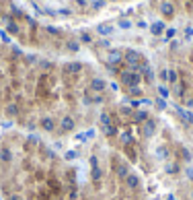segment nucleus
I'll list each match as a JSON object with an SVG mask.
<instances>
[{
	"label": "nucleus",
	"instance_id": "20",
	"mask_svg": "<svg viewBox=\"0 0 193 200\" xmlns=\"http://www.w3.org/2000/svg\"><path fill=\"white\" fill-rule=\"evenodd\" d=\"M19 114V105L17 103H8L6 105V116H17Z\"/></svg>",
	"mask_w": 193,
	"mask_h": 200
},
{
	"label": "nucleus",
	"instance_id": "28",
	"mask_svg": "<svg viewBox=\"0 0 193 200\" xmlns=\"http://www.w3.org/2000/svg\"><path fill=\"white\" fill-rule=\"evenodd\" d=\"M181 153H183V159H185V161H191V153H189L185 147H181Z\"/></svg>",
	"mask_w": 193,
	"mask_h": 200
},
{
	"label": "nucleus",
	"instance_id": "25",
	"mask_svg": "<svg viewBox=\"0 0 193 200\" xmlns=\"http://www.w3.org/2000/svg\"><path fill=\"white\" fill-rule=\"evenodd\" d=\"M43 93H45V79H41V81H39V87H37V95L41 97Z\"/></svg>",
	"mask_w": 193,
	"mask_h": 200
},
{
	"label": "nucleus",
	"instance_id": "7",
	"mask_svg": "<svg viewBox=\"0 0 193 200\" xmlns=\"http://www.w3.org/2000/svg\"><path fill=\"white\" fill-rule=\"evenodd\" d=\"M91 163H92V169H91L92 179H101V177H103V171H101V167H99V163H97V157H92Z\"/></svg>",
	"mask_w": 193,
	"mask_h": 200
},
{
	"label": "nucleus",
	"instance_id": "1",
	"mask_svg": "<svg viewBox=\"0 0 193 200\" xmlns=\"http://www.w3.org/2000/svg\"><path fill=\"white\" fill-rule=\"evenodd\" d=\"M123 60L127 62V66H129V70L138 72V68H140V64H142V54L138 52V50H127L123 54Z\"/></svg>",
	"mask_w": 193,
	"mask_h": 200
},
{
	"label": "nucleus",
	"instance_id": "8",
	"mask_svg": "<svg viewBox=\"0 0 193 200\" xmlns=\"http://www.w3.org/2000/svg\"><path fill=\"white\" fill-rule=\"evenodd\" d=\"M121 60H123V54L119 50H111L109 52V64H119Z\"/></svg>",
	"mask_w": 193,
	"mask_h": 200
},
{
	"label": "nucleus",
	"instance_id": "39",
	"mask_svg": "<svg viewBox=\"0 0 193 200\" xmlns=\"http://www.w3.org/2000/svg\"><path fill=\"white\" fill-rule=\"evenodd\" d=\"M0 37H2V39H4V41H8V35H6V33H4V31H2V29H0Z\"/></svg>",
	"mask_w": 193,
	"mask_h": 200
},
{
	"label": "nucleus",
	"instance_id": "17",
	"mask_svg": "<svg viewBox=\"0 0 193 200\" xmlns=\"http://www.w3.org/2000/svg\"><path fill=\"white\" fill-rule=\"evenodd\" d=\"M0 161H2V163H11L12 161V153L8 149H2V151H0Z\"/></svg>",
	"mask_w": 193,
	"mask_h": 200
},
{
	"label": "nucleus",
	"instance_id": "13",
	"mask_svg": "<svg viewBox=\"0 0 193 200\" xmlns=\"http://www.w3.org/2000/svg\"><path fill=\"white\" fill-rule=\"evenodd\" d=\"M99 122L103 124V128H107V126H111V124H113V120H111V116H109V111H101Z\"/></svg>",
	"mask_w": 193,
	"mask_h": 200
},
{
	"label": "nucleus",
	"instance_id": "38",
	"mask_svg": "<svg viewBox=\"0 0 193 200\" xmlns=\"http://www.w3.org/2000/svg\"><path fill=\"white\" fill-rule=\"evenodd\" d=\"M187 177L193 182V167H189V169H187Z\"/></svg>",
	"mask_w": 193,
	"mask_h": 200
},
{
	"label": "nucleus",
	"instance_id": "30",
	"mask_svg": "<svg viewBox=\"0 0 193 200\" xmlns=\"http://www.w3.org/2000/svg\"><path fill=\"white\" fill-rule=\"evenodd\" d=\"M158 76H160V81H169V70H164V68H162V70L158 72Z\"/></svg>",
	"mask_w": 193,
	"mask_h": 200
},
{
	"label": "nucleus",
	"instance_id": "26",
	"mask_svg": "<svg viewBox=\"0 0 193 200\" xmlns=\"http://www.w3.org/2000/svg\"><path fill=\"white\" fill-rule=\"evenodd\" d=\"M127 93L129 95H142V89H140V85H138V87H129V89H127Z\"/></svg>",
	"mask_w": 193,
	"mask_h": 200
},
{
	"label": "nucleus",
	"instance_id": "6",
	"mask_svg": "<svg viewBox=\"0 0 193 200\" xmlns=\"http://www.w3.org/2000/svg\"><path fill=\"white\" fill-rule=\"evenodd\" d=\"M82 70V64L80 62H68V64H64V72L66 74H78Z\"/></svg>",
	"mask_w": 193,
	"mask_h": 200
},
{
	"label": "nucleus",
	"instance_id": "42",
	"mask_svg": "<svg viewBox=\"0 0 193 200\" xmlns=\"http://www.w3.org/2000/svg\"><path fill=\"white\" fill-rule=\"evenodd\" d=\"M14 200H23V198H19V196H14Z\"/></svg>",
	"mask_w": 193,
	"mask_h": 200
},
{
	"label": "nucleus",
	"instance_id": "37",
	"mask_svg": "<svg viewBox=\"0 0 193 200\" xmlns=\"http://www.w3.org/2000/svg\"><path fill=\"white\" fill-rule=\"evenodd\" d=\"M64 157H66V159H74V157H76V153H74V151H68Z\"/></svg>",
	"mask_w": 193,
	"mask_h": 200
},
{
	"label": "nucleus",
	"instance_id": "12",
	"mask_svg": "<svg viewBox=\"0 0 193 200\" xmlns=\"http://www.w3.org/2000/svg\"><path fill=\"white\" fill-rule=\"evenodd\" d=\"M105 87H107V82L103 81V79H92L91 81V89L92 91H103Z\"/></svg>",
	"mask_w": 193,
	"mask_h": 200
},
{
	"label": "nucleus",
	"instance_id": "33",
	"mask_svg": "<svg viewBox=\"0 0 193 200\" xmlns=\"http://www.w3.org/2000/svg\"><path fill=\"white\" fill-rule=\"evenodd\" d=\"M47 33H51V35H60V29H56V27H47Z\"/></svg>",
	"mask_w": 193,
	"mask_h": 200
},
{
	"label": "nucleus",
	"instance_id": "21",
	"mask_svg": "<svg viewBox=\"0 0 193 200\" xmlns=\"http://www.w3.org/2000/svg\"><path fill=\"white\" fill-rule=\"evenodd\" d=\"M125 155H127V159H132V161H136V151L129 147V144H125Z\"/></svg>",
	"mask_w": 193,
	"mask_h": 200
},
{
	"label": "nucleus",
	"instance_id": "3",
	"mask_svg": "<svg viewBox=\"0 0 193 200\" xmlns=\"http://www.w3.org/2000/svg\"><path fill=\"white\" fill-rule=\"evenodd\" d=\"M115 176L119 177V179H125V177L129 176V163H119V165H115Z\"/></svg>",
	"mask_w": 193,
	"mask_h": 200
},
{
	"label": "nucleus",
	"instance_id": "41",
	"mask_svg": "<svg viewBox=\"0 0 193 200\" xmlns=\"http://www.w3.org/2000/svg\"><path fill=\"white\" fill-rule=\"evenodd\" d=\"M167 200H177V198H175V196H169V198H167Z\"/></svg>",
	"mask_w": 193,
	"mask_h": 200
},
{
	"label": "nucleus",
	"instance_id": "40",
	"mask_svg": "<svg viewBox=\"0 0 193 200\" xmlns=\"http://www.w3.org/2000/svg\"><path fill=\"white\" fill-rule=\"evenodd\" d=\"M76 2H78V4H84V2H86V0H76Z\"/></svg>",
	"mask_w": 193,
	"mask_h": 200
},
{
	"label": "nucleus",
	"instance_id": "9",
	"mask_svg": "<svg viewBox=\"0 0 193 200\" xmlns=\"http://www.w3.org/2000/svg\"><path fill=\"white\" fill-rule=\"evenodd\" d=\"M154 132H156V122L150 118L148 122H144V134H146V136H152Z\"/></svg>",
	"mask_w": 193,
	"mask_h": 200
},
{
	"label": "nucleus",
	"instance_id": "32",
	"mask_svg": "<svg viewBox=\"0 0 193 200\" xmlns=\"http://www.w3.org/2000/svg\"><path fill=\"white\" fill-rule=\"evenodd\" d=\"M68 50L76 52V50H78V44H76V41H68Z\"/></svg>",
	"mask_w": 193,
	"mask_h": 200
},
{
	"label": "nucleus",
	"instance_id": "10",
	"mask_svg": "<svg viewBox=\"0 0 193 200\" xmlns=\"http://www.w3.org/2000/svg\"><path fill=\"white\" fill-rule=\"evenodd\" d=\"M160 12H162V15H164V17H173V15H175V8H173V4H170V2H162V4H160Z\"/></svg>",
	"mask_w": 193,
	"mask_h": 200
},
{
	"label": "nucleus",
	"instance_id": "16",
	"mask_svg": "<svg viewBox=\"0 0 193 200\" xmlns=\"http://www.w3.org/2000/svg\"><path fill=\"white\" fill-rule=\"evenodd\" d=\"M97 33H99V35H111V33H113V27H111V25H99V27H97Z\"/></svg>",
	"mask_w": 193,
	"mask_h": 200
},
{
	"label": "nucleus",
	"instance_id": "4",
	"mask_svg": "<svg viewBox=\"0 0 193 200\" xmlns=\"http://www.w3.org/2000/svg\"><path fill=\"white\" fill-rule=\"evenodd\" d=\"M177 114H179V118H181L185 124L193 126V111H189V109H183V107H177Z\"/></svg>",
	"mask_w": 193,
	"mask_h": 200
},
{
	"label": "nucleus",
	"instance_id": "11",
	"mask_svg": "<svg viewBox=\"0 0 193 200\" xmlns=\"http://www.w3.org/2000/svg\"><path fill=\"white\" fill-rule=\"evenodd\" d=\"M47 188L51 190V194H60L62 192V184L58 179H47Z\"/></svg>",
	"mask_w": 193,
	"mask_h": 200
},
{
	"label": "nucleus",
	"instance_id": "27",
	"mask_svg": "<svg viewBox=\"0 0 193 200\" xmlns=\"http://www.w3.org/2000/svg\"><path fill=\"white\" fill-rule=\"evenodd\" d=\"M169 82L177 85V72H175V70H169Z\"/></svg>",
	"mask_w": 193,
	"mask_h": 200
},
{
	"label": "nucleus",
	"instance_id": "34",
	"mask_svg": "<svg viewBox=\"0 0 193 200\" xmlns=\"http://www.w3.org/2000/svg\"><path fill=\"white\" fill-rule=\"evenodd\" d=\"M103 4H105V0H92V6L95 8H101Z\"/></svg>",
	"mask_w": 193,
	"mask_h": 200
},
{
	"label": "nucleus",
	"instance_id": "24",
	"mask_svg": "<svg viewBox=\"0 0 193 200\" xmlns=\"http://www.w3.org/2000/svg\"><path fill=\"white\" fill-rule=\"evenodd\" d=\"M119 140L123 142V144H127V142H132V134H129V132H121V136H119Z\"/></svg>",
	"mask_w": 193,
	"mask_h": 200
},
{
	"label": "nucleus",
	"instance_id": "15",
	"mask_svg": "<svg viewBox=\"0 0 193 200\" xmlns=\"http://www.w3.org/2000/svg\"><path fill=\"white\" fill-rule=\"evenodd\" d=\"M125 184H127V188H138L140 186V179H138V176H132L129 173V176L125 177Z\"/></svg>",
	"mask_w": 193,
	"mask_h": 200
},
{
	"label": "nucleus",
	"instance_id": "19",
	"mask_svg": "<svg viewBox=\"0 0 193 200\" xmlns=\"http://www.w3.org/2000/svg\"><path fill=\"white\" fill-rule=\"evenodd\" d=\"M54 126H56V124H54V120H51V118H43V120H41V128H43V130H54Z\"/></svg>",
	"mask_w": 193,
	"mask_h": 200
},
{
	"label": "nucleus",
	"instance_id": "5",
	"mask_svg": "<svg viewBox=\"0 0 193 200\" xmlns=\"http://www.w3.org/2000/svg\"><path fill=\"white\" fill-rule=\"evenodd\" d=\"M74 126H76V122H74V118H72V116H64V118H62V122H60V128L64 130V132L74 130Z\"/></svg>",
	"mask_w": 193,
	"mask_h": 200
},
{
	"label": "nucleus",
	"instance_id": "2",
	"mask_svg": "<svg viewBox=\"0 0 193 200\" xmlns=\"http://www.w3.org/2000/svg\"><path fill=\"white\" fill-rule=\"evenodd\" d=\"M119 79H121V82L129 89V87H138V85L142 82V74H140V72H134V70H123L119 74Z\"/></svg>",
	"mask_w": 193,
	"mask_h": 200
},
{
	"label": "nucleus",
	"instance_id": "35",
	"mask_svg": "<svg viewBox=\"0 0 193 200\" xmlns=\"http://www.w3.org/2000/svg\"><path fill=\"white\" fill-rule=\"evenodd\" d=\"M156 105H158L160 109H164V107H167V101H164V99H162V97H160L158 101H156Z\"/></svg>",
	"mask_w": 193,
	"mask_h": 200
},
{
	"label": "nucleus",
	"instance_id": "36",
	"mask_svg": "<svg viewBox=\"0 0 193 200\" xmlns=\"http://www.w3.org/2000/svg\"><path fill=\"white\" fill-rule=\"evenodd\" d=\"M175 33H177L175 29H167V37H164V39H170V37H175Z\"/></svg>",
	"mask_w": 193,
	"mask_h": 200
},
{
	"label": "nucleus",
	"instance_id": "29",
	"mask_svg": "<svg viewBox=\"0 0 193 200\" xmlns=\"http://www.w3.org/2000/svg\"><path fill=\"white\" fill-rule=\"evenodd\" d=\"M8 33H19V25L17 23H8Z\"/></svg>",
	"mask_w": 193,
	"mask_h": 200
},
{
	"label": "nucleus",
	"instance_id": "22",
	"mask_svg": "<svg viewBox=\"0 0 193 200\" xmlns=\"http://www.w3.org/2000/svg\"><path fill=\"white\" fill-rule=\"evenodd\" d=\"M164 171H167V173H177V171H179V165H175V163H169L167 167H164Z\"/></svg>",
	"mask_w": 193,
	"mask_h": 200
},
{
	"label": "nucleus",
	"instance_id": "31",
	"mask_svg": "<svg viewBox=\"0 0 193 200\" xmlns=\"http://www.w3.org/2000/svg\"><path fill=\"white\" fill-rule=\"evenodd\" d=\"M119 27H121V29H129V27H132V23H129V21H119Z\"/></svg>",
	"mask_w": 193,
	"mask_h": 200
},
{
	"label": "nucleus",
	"instance_id": "43",
	"mask_svg": "<svg viewBox=\"0 0 193 200\" xmlns=\"http://www.w3.org/2000/svg\"><path fill=\"white\" fill-rule=\"evenodd\" d=\"M191 196H193V188H191Z\"/></svg>",
	"mask_w": 193,
	"mask_h": 200
},
{
	"label": "nucleus",
	"instance_id": "14",
	"mask_svg": "<svg viewBox=\"0 0 193 200\" xmlns=\"http://www.w3.org/2000/svg\"><path fill=\"white\" fill-rule=\"evenodd\" d=\"M150 31H152V35H162V31H164V23H162V21H156V23H152Z\"/></svg>",
	"mask_w": 193,
	"mask_h": 200
},
{
	"label": "nucleus",
	"instance_id": "23",
	"mask_svg": "<svg viewBox=\"0 0 193 200\" xmlns=\"http://www.w3.org/2000/svg\"><path fill=\"white\" fill-rule=\"evenodd\" d=\"M158 93H160V97H162V99H167L170 91L167 89V87H164V85H158Z\"/></svg>",
	"mask_w": 193,
	"mask_h": 200
},
{
	"label": "nucleus",
	"instance_id": "18",
	"mask_svg": "<svg viewBox=\"0 0 193 200\" xmlns=\"http://www.w3.org/2000/svg\"><path fill=\"white\" fill-rule=\"evenodd\" d=\"M134 120H136V122H148V120H150V116H148V111H144V109H140V111H136V116H134Z\"/></svg>",
	"mask_w": 193,
	"mask_h": 200
}]
</instances>
